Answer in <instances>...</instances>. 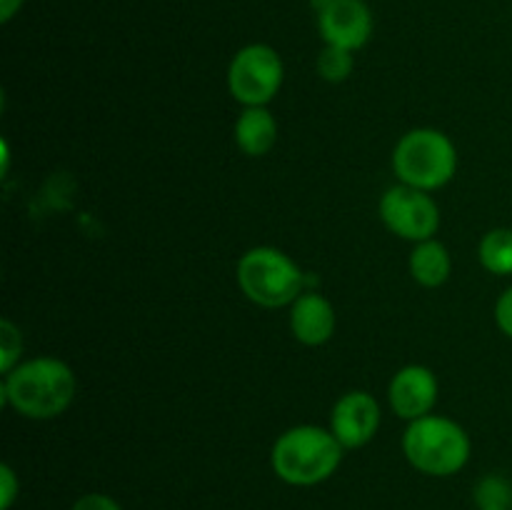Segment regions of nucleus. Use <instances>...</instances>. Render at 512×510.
I'll list each match as a JSON object with an SVG mask.
<instances>
[{
    "instance_id": "nucleus-8",
    "label": "nucleus",
    "mask_w": 512,
    "mask_h": 510,
    "mask_svg": "<svg viewBox=\"0 0 512 510\" xmlns=\"http://www.w3.org/2000/svg\"><path fill=\"white\" fill-rule=\"evenodd\" d=\"M380 428V405L365 390L345 393L330 413V430L345 450L368 445Z\"/></svg>"
},
{
    "instance_id": "nucleus-7",
    "label": "nucleus",
    "mask_w": 512,
    "mask_h": 510,
    "mask_svg": "<svg viewBox=\"0 0 512 510\" xmlns=\"http://www.w3.org/2000/svg\"><path fill=\"white\" fill-rule=\"evenodd\" d=\"M380 218L390 233L413 243L430 240L440 228V208L425 190L395 185L380 198Z\"/></svg>"
},
{
    "instance_id": "nucleus-9",
    "label": "nucleus",
    "mask_w": 512,
    "mask_h": 510,
    "mask_svg": "<svg viewBox=\"0 0 512 510\" xmlns=\"http://www.w3.org/2000/svg\"><path fill=\"white\" fill-rule=\"evenodd\" d=\"M320 35L325 45L358 50L373 35V15L363 0H333L318 13Z\"/></svg>"
},
{
    "instance_id": "nucleus-13",
    "label": "nucleus",
    "mask_w": 512,
    "mask_h": 510,
    "mask_svg": "<svg viewBox=\"0 0 512 510\" xmlns=\"http://www.w3.org/2000/svg\"><path fill=\"white\" fill-rule=\"evenodd\" d=\"M450 270H453V260L443 243L430 238L415 245L413 255H410V275L415 278V283H420L423 288H440L450 278Z\"/></svg>"
},
{
    "instance_id": "nucleus-21",
    "label": "nucleus",
    "mask_w": 512,
    "mask_h": 510,
    "mask_svg": "<svg viewBox=\"0 0 512 510\" xmlns=\"http://www.w3.org/2000/svg\"><path fill=\"white\" fill-rule=\"evenodd\" d=\"M25 0H0V23H10L15 18Z\"/></svg>"
},
{
    "instance_id": "nucleus-3",
    "label": "nucleus",
    "mask_w": 512,
    "mask_h": 510,
    "mask_svg": "<svg viewBox=\"0 0 512 510\" xmlns=\"http://www.w3.org/2000/svg\"><path fill=\"white\" fill-rule=\"evenodd\" d=\"M403 453L415 470L433 478L460 473L470 460V438L465 428L445 415L413 420L403 435Z\"/></svg>"
},
{
    "instance_id": "nucleus-22",
    "label": "nucleus",
    "mask_w": 512,
    "mask_h": 510,
    "mask_svg": "<svg viewBox=\"0 0 512 510\" xmlns=\"http://www.w3.org/2000/svg\"><path fill=\"white\" fill-rule=\"evenodd\" d=\"M3 173H8V160H10V153H8V140H3Z\"/></svg>"
},
{
    "instance_id": "nucleus-6",
    "label": "nucleus",
    "mask_w": 512,
    "mask_h": 510,
    "mask_svg": "<svg viewBox=\"0 0 512 510\" xmlns=\"http://www.w3.org/2000/svg\"><path fill=\"white\" fill-rule=\"evenodd\" d=\"M285 68L280 60L278 50L270 45L253 43L245 45L243 50L235 53L228 68V88L238 103L245 108L255 105H268L278 95L283 85Z\"/></svg>"
},
{
    "instance_id": "nucleus-20",
    "label": "nucleus",
    "mask_w": 512,
    "mask_h": 510,
    "mask_svg": "<svg viewBox=\"0 0 512 510\" xmlns=\"http://www.w3.org/2000/svg\"><path fill=\"white\" fill-rule=\"evenodd\" d=\"M495 323L508 338H512V285L495 303Z\"/></svg>"
},
{
    "instance_id": "nucleus-11",
    "label": "nucleus",
    "mask_w": 512,
    "mask_h": 510,
    "mask_svg": "<svg viewBox=\"0 0 512 510\" xmlns=\"http://www.w3.org/2000/svg\"><path fill=\"white\" fill-rule=\"evenodd\" d=\"M290 330L303 345H325L335 333V308L320 293H303L290 310Z\"/></svg>"
},
{
    "instance_id": "nucleus-14",
    "label": "nucleus",
    "mask_w": 512,
    "mask_h": 510,
    "mask_svg": "<svg viewBox=\"0 0 512 510\" xmlns=\"http://www.w3.org/2000/svg\"><path fill=\"white\" fill-rule=\"evenodd\" d=\"M478 258L493 275H512V230L495 228L480 240Z\"/></svg>"
},
{
    "instance_id": "nucleus-23",
    "label": "nucleus",
    "mask_w": 512,
    "mask_h": 510,
    "mask_svg": "<svg viewBox=\"0 0 512 510\" xmlns=\"http://www.w3.org/2000/svg\"><path fill=\"white\" fill-rule=\"evenodd\" d=\"M310 3H313L315 10H318V13H320V10H323L328 3H333V0H310Z\"/></svg>"
},
{
    "instance_id": "nucleus-24",
    "label": "nucleus",
    "mask_w": 512,
    "mask_h": 510,
    "mask_svg": "<svg viewBox=\"0 0 512 510\" xmlns=\"http://www.w3.org/2000/svg\"><path fill=\"white\" fill-rule=\"evenodd\" d=\"M485 510H508V508H485Z\"/></svg>"
},
{
    "instance_id": "nucleus-17",
    "label": "nucleus",
    "mask_w": 512,
    "mask_h": 510,
    "mask_svg": "<svg viewBox=\"0 0 512 510\" xmlns=\"http://www.w3.org/2000/svg\"><path fill=\"white\" fill-rule=\"evenodd\" d=\"M23 355V335L8 318L0 320V373L8 375Z\"/></svg>"
},
{
    "instance_id": "nucleus-4",
    "label": "nucleus",
    "mask_w": 512,
    "mask_h": 510,
    "mask_svg": "<svg viewBox=\"0 0 512 510\" xmlns=\"http://www.w3.org/2000/svg\"><path fill=\"white\" fill-rule=\"evenodd\" d=\"M393 170L403 185L430 193L453 180L458 170V150L440 130H410L395 145Z\"/></svg>"
},
{
    "instance_id": "nucleus-18",
    "label": "nucleus",
    "mask_w": 512,
    "mask_h": 510,
    "mask_svg": "<svg viewBox=\"0 0 512 510\" xmlns=\"http://www.w3.org/2000/svg\"><path fill=\"white\" fill-rule=\"evenodd\" d=\"M20 493V480L10 465H0V510L13 508Z\"/></svg>"
},
{
    "instance_id": "nucleus-12",
    "label": "nucleus",
    "mask_w": 512,
    "mask_h": 510,
    "mask_svg": "<svg viewBox=\"0 0 512 510\" xmlns=\"http://www.w3.org/2000/svg\"><path fill=\"white\" fill-rule=\"evenodd\" d=\"M235 143L250 158L270 153L278 143V123L265 105L245 108L235 120Z\"/></svg>"
},
{
    "instance_id": "nucleus-10",
    "label": "nucleus",
    "mask_w": 512,
    "mask_h": 510,
    "mask_svg": "<svg viewBox=\"0 0 512 510\" xmlns=\"http://www.w3.org/2000/svg\"><path fill=\"white\" fill-rule=\"evenodd\" d=\"M388 398L395 415L413 423L433 410L438 400V378L425 365H405L390 380Z\"/></svg>"
},
{
    "instance_id": "nucleus-1",
    "label": "nucleus",
    "mask_w": 512,
    "mask_h": 510,
    "mask_svg": "<svg viewBox=\"0 0 512 510\" xmlns=\"http://www.w3.org/2000/svg\"><path fill=\"white\" fill-rule=\"evenodd\" d=\"M78 390L75 373L58 358H40L18 363L0 385L3 405H10L30 420H50L70 408Z\"/></svg>"
},
{
    "instance_id": "nucleus-19",
    "label": "nucleus",
    "mask_w": 512,
    "mask_h": 510,
    "mask_svg": "<svg viewBox=\"0 0 512 510\" xmlns=\"http://www.w3.org/2000/svg\"><path fill=\"white\" fill-rule=\"evenodd\" d=\"M70 510H123V508H120L118 500L110 498V495L88 493V495H80Z\"/></svg>"
},
{
    "instance_id": "nucleus-2",
    "label": "nucleus",
    "mask_w": 512,
    "mask_h": 510,
    "mask_svg": "<svg viewBox=\"0 0 512 510\" xmlns=\"http://www.w3.org/2000/svg\"><path fill=\"white\" fill-rule=\"evenodd\" d=\"M343 450L333 430L318 425H295L273 443L270 465L283 483L310 488L325 483L340 468Z\"/></svg>"
},
{
    "instance_id": "nucleus-5",
    "label": "nucleus",
    "mask_w": 512,
    "mask_h": 510,
    "mask_svg": "<svg viewBox=\"0 0 512 510\" xmlns=\"http://www.w3.org/2000/svg\"><path fill=\"white\" fill-rule=\"evenodd\" d=\"M238 285L260 308H283L303 295L305 273L283 250L260 245L240 258Z\"/></svg>"
},
{
    "instance_id": "nucleus-16",
    "label": "nucleus",
    "mask_w": 512,
    "mask_h": 510,
    "mask_svg": "<svg viewBox=\"0 0 512 510\" xmlns=\"http://www.w3.org/2000/svg\"><path fill=\"white\" fill-rule=\"evenodd\" d=\"M353 68V50L338 48V45H325L323 53L318 55V73L328 83H343V80L350 78Z\"/></svg>"
},
{
    "instance_id": "nucleus-15",
    "label": "nucleus",
    "mask_w": 512,
    "mask_h": 510,
    "mask_svg": "<svg viewBox=\"0 0 512 510\" xmlns=\"http://www.w3.org/2000/svg\"><path fill=\"white\" fill-rule=\"evenodd\" d=\"M478 510L485 508H508L512 510V483L503 475H485L473 490Z\"/></svg>"
}]
</instances>
